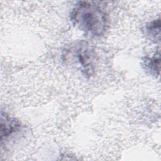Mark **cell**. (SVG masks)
<instances>
[{
	"instance_id": "obj_1",
	"label": "cell",
	"mask_w": 161,
	"mask_h": 161,
	"mask_svg": "<svg viewBox=\"0 0 161 161\" xmlns=\"http://www.w3.org/2000/svg\"><path fill=\"white\" fill-rule=\"evenodd\" d=\"M70 19L80 30L91 36L103 35L108 26L106 13L97 5L87 1H80L75 5Z\"/></svg>"
},
{
	"instance_id": "obj_2",
	"label": "cell",
	"mask_w": 161,
	"mask_h": 161,
	"mask_svg": "<svg viewBox=\"0 0 161 161\" xmlns=\"http://www.w3.org/2000/svg\"><path fill=\"white\" fill-rule=\"evenodd\" d=\"M66 57L79 66L82 72L91 75L93 71L92 52L86 44L79 43L68 50ZM68 59V60H69Z\"/></svg>"
},
{
	"instance_id": "obj_3",
	"label": "cell",
	"mask_w": 161,
	"mask_h": 161,
	"mask_svg": "<svg viewBox=\"0 0 161 161\" xmlns=\"http://www.w3.org/2000/svg\"><path fill=\"white\" fill-rule=\"evenodd\" d=\"M20 128L19 123L14 119L9 118L6 114H1V139L7 138L10 135L17 131Z\"/></svg>"
},
{
	"instance_id": "obj_4",
	"label": "cell",
	"mask_w": 161,
	"mask_h": 161,
	"mask_svg": "<svg viewBox=\"0 0 161 161\" xmlns=\"http://www.w3.org/2000/svg\"><path fill=\"white\" fill-rule=\"evenodd\" d=\"M160 22L159 18L149 23L147 25H146L145 27L147 35L149 36L151 39H153L154 40H159L157 38V36L160 38Z\"/></svg>"
},
{
	"instance_id": "obj_5",
	"label": "cell",
	"mask_w": 161,
	"mask_h": 161,
	"mask_svg": "<svg viewBox=\"0 0 161 161\" xmlns=\"http://www.w3.org/2000/svg\"><path fill=\"white\" fill-rule=\"evenodd\" d=\"M145 65L149 70L155 74H159L160 70V54H155L152 58H147Z\"/></svg>"
}]
</instances>
